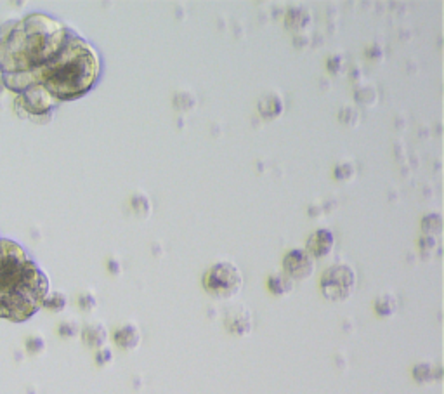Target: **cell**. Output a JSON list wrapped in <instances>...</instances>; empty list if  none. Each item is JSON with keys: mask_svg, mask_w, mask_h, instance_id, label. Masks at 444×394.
Here are the masks:
<instances>
[{"mask_svg": "<svg viewBox=\"0 0 444 394\" xmlns=\"http://www.w3.org/2000/svg\"><path fill=\"white\" fill-rule=\"evenodd\" d=\"M99 56L82 37L72 31L61 51L42 68L30 73L2 75L3 86L19 94L31 84H40L56 101H73L85 96L99 79Z\"/></svg>", "mask_w": 444, "mask_h": 394, "instance_id": "6da1fadb", "label": "cell"}, {"mask_svg": "<svg viewBox=\"0 0 444 394\" xmlns=\"http://www.w3.org/2000/svg\"><path fill=\"white\" fill-rule=\"evenodd\" d=\"M72 30L47 14L33 13L0 28V75L30 73L47 65Z\"/></svg>", "mask_w": 444, "mask_h": 394, "instance_id": "7a4b0ae2", "label": "cell"}, {"mask_svg": "<svg viewBox=\"0 0 444 394\" xmlns=\"http://www.w3.org/2000/svg\"><path fill=\"white\" fill-rule=\"evenodd\" d=\"M49 278L16 242L0 238V318L23 323L38 313Z\"/></svg>", "mask_w": 444, "mask_h": 394, "instance_id": "3957f363", "label": "cell"}, {"mask_svg": "<svg viewBox=\"0 0 444 394\" xmlns=\"http://www.w3.org/2000/svg\"><path fill=\"white\" fill-rule=\"evenodd\" d=\"M58 101L52 97V94L40 84H31L23 93H19L14 101V110L21 118H28L38 124L51 122Z\"/></svg>", "mask_w": 444, "mask_h": 394, "instance_id": "277c9868", "label": "cell"}, {"mask_svg": "<svg viewBox=\"0 0 444 394\" xmlns=\"http://www.w3.org/2000/svg\"><path fill=\"white\" fill-rule=\"evenodd\" d=\"M204 288L215 299L229 301L243 288V274L234 262L221 261L208 267L204 274Z\"/></svg>", "mask_w": 444, "mask_h": 394, "instance_id": "5b68a950", "label": "cell"}, {"mask_svg": "<svg viewBox=\"0 0 444 394\" xmlns=\"http://www.w3.org/2000/svg\"><path fill=\"white\" fill-rule=\"evenodd\" d=\"M358 276L349 264L330 266L321 276V294L331 302H344L354 294Z\"/></svg>", "mask_w": 444, "mask_h": 394, "instance_id": "8992f818", "label": "cell"}, {"mask_svg": "<svg viewBox=\"0 0 444 394\" xmlns=\"http://www.w3.org/2000/svg\"><path fill=\"white\" fill-rule=\"evenodd\" d=\"M316 269V261L306 249H293L286 252L283 259V273L293 281H302L313 276Z\"/></svg>", "mask_w": 444, "mask_h": 394, "instance_id": "52a82bcc", "label": "cell"}, {"mask_svg": "<svg viewBox=\"0 0 444 394\" xmlns=\"http://www.w3.org/2000/svg\"><path fill=\"white\" fill-rule=\"evenodd\" d=\"M224 323L233 336L245 337L252 332V313L245 306L233 304L226 309Z\"/></svg>", "mask_w": 444, "mask_h": 394, "instance_id": "ba28073f", "label": "cell"}, {"mask_svg": "<svg viewBox=\"0 0 444 394\" xmlns=\"http://www.w3.org/2000/svg\"><path fill=\"white\" fill-rule=\"evenodd\" d=\"M335 247V237L330 230L327 228H321V230H316L307 240V247L306 251L313 255L314 259H323L327 255H330L334 252Z\"/></svg>", "mask_w": 444, "mask_h": 394, "instance_id": "9c48e42d", "label": "cell"}, {"mask_svg": "<svg viewBox=\"0 0 444 394\" xmlns=\"http://www.w3.org/2000/svg\"><path fill=\"white\" fill-rule=\"evenodd\" d=\"M113 339L115 342H117V346L122 347V349L134 351L138 349L139 344H141L142 336L141 330H139V326L135 325V323H125L124 326H120V329L115 332Z\"/></svg>", "mask_w": 444, "mask_h": 394, "instance_id": "30bf717a", "label": "cell"}, {"mask_svg": "<svg viewBox=\"0 0 444 394\" xmlns=\"http://www.w3.org/2000/svg\"><path fill=\"white\" fill-rule=\"evenodd\" d=\"M258 113L265 120H274V118L281 117L283 111H285V103H283V97L279 94L271 93L265 94L258 100Z\"/></svg>", "mask_w": 444, "mask_h": 394, "instance_id": "8fae6325", "label": "cell"}, {"mask_svg": "<svg viewBox=\"0 0 444 394\" xmlns=\"http://www.w3.org/2000/svg\"><path fill=\"white\" fill-rule=\"evenodd\" d=\"M82 340L85 342V346L94 347V349H101L108 340L106 326L103 323H90V325L83 326Z\"/></svg>", "mask_w": 444, "mask_h": 394, "instance_id": "7c38bea8", "label": "cell"}, {"mask_svg": "<svg viewBox=\"0 0 444 394\" xmlns=\"http://www.w3.org/2000/svg\"><path fill=\"white\" fill-rule=\"evenodd\" d=\"M285 21L286 28L300 31L306 30V28L313 23V14H311V10L307 9V7H290V9L286 10Z\"/></svg>", "mask_w": 444, "mask_h": 394, "instance_id": "4fadbf2b", "label": "cell"}, {"mask_svg": "<svg viewBox=\"0 0 444 394\" xmlns=\"http://www.w3.org/2000/svg\"><path fill=\"white\" fill-rule=\"evenodd\" d=\"M293 287H295V281H293L292 278L286 276L285 273H274L268 278L269 292H271L272 295H278V297L292 294Z\"/></svg>", "mask_w": 444, "mask_h": 394, "instance_id": "5bb4252c", "label": "cell"}, {"mask_svg": "<svg viewBox=\"0 0 444 394\" xmlns=\"http://www.w3.org/2000/svg\"><path fill=\"white\" fill-rule=\"evenodd\" d=\"M131 207L135 212V216H139L141 219H148V217L151 216V200H149V196L146 195L145 191H135L134 195H132Z\"/></svg>", "mask_w": 444, "mask_h": 394, "instance_id": "9a60e30c", "label": "cell"}, {"mask_svg": "<svg viewBox=\"0 0 444 394\" xmlns=\"http://www.w3.org/2000/svg\"><path fill=\"white\" fill-rule=\"evenodd\" d=\"M375 311L377 315L382 318H389L394 316L397 311V299L394 294H382L375 301Z\"/></svg>", "mask_w": 444, "mask_h": 394, "instance_id": "2e32d148", "label": "cell"}, {"mask_svg": "<svg viewBox=\"0 0 444 394\" xmlns=\"http://www.w3.org/2000/svg\"><path fill=\"white\" fill-rule=\"evenodd\" d=\"M420 228H422V231H424V235H427V237H436V235H439L443 230L441 214H438V212L425 214L424 219H422Z\"/></svg>", "mask_w": 444, "mask_h": 394, "instance_id": "e0dca14e", "label": "cell"}, {"mask_svg": "<svg viewBox=\"0 0 444 394\" xmlns=\"http://www.w3.org/2000/svg\"><path fill=\"white\" fill-rule=\"evenodd\" d=\"M356 103L361 104V107H373L379 100V94H377V89L373 86H361L354 94Z\"/></svg>", "mask_w": 444, "mask_h": 394, "instance_id": "ac0fdd59", "label": "cell"}, {"mask_svg": "<svg viewBox=\"0 0 444 394\" xmlns=\"http://www.w3.org/2000/svg\"><path fill=\"white\" fill-rule=\"evenodd\" d=\"M68 301H66V295L61 294V292H52V294H47V297L44 299V304L42 308L49 309V311L59 313L66 308Z\"/></svg>", "mask_w": 444, "mask_h": 394, "instance_id": "d6986e66", "label": "cell"}, {"mask_svg": "<svg viewBox=\"0 0 444 394\" xmlns=\"http://www.w3.org/2000/svg\"><path fill=\"white\" fill-rule=\"evenodd\" d=\"M334 174L335 179H338V181H352L356 175L354 164H352V161H340V164H337V167H335Z\"/></svg>", "mask_w": 444, "mask_h": 394, "instance_id": "ffe728a7", "label": "cell"}, {"mask_svg": "<svg viewBox=\"0 0 444 394\" xmlns=\"http://www.w3.org/2000/svg\"><path fill=\"white\" fill-rule=\"evenodd\" d=\"M413 377L418 382H431L436 379V370L431 363H420L413 368Z\"/></svg>", "mask_w": 444, "mask_h": 394, "instance_id": "44dd1931", "label": "cell"}, {"mask_svg": "<svg viewBox=\"0 0 444 394\" xmlns=\"http://www.w3.org/2000/svg\"><path fill=\"white\" fill-rule=\"evenodd\" d=\"M338 120L349 127H356L359 124V111L354 107H344L338 111Z\"/></svg>", "mask_w": 444, "mask_h": 394, "instance_id": "7402d4cb", "label": "cell"}, {"mask_svg": "<svg viewBox=\"0 0 444 394\" xmlns=\"http://www.w3.org/2000/svg\"><path fill=\"white\" fill-rule=\"evenodd\" d=\"M174 104H176L179 110H193L195 104H197V100L193 97V94L179 93L174 97Z\"/></svg>", "mask_w": 444, "mask_h": 394, "instance_id": "603a6c76", "label": "cell"}, {"mask_svg": "<svg viewBox=\"0 0 444 394\" xmlns=\"http://www.w3.org/2000/svg\"><path fill=\"white\" fill-rule=\"evenodd\" d=\"M44 349H45L44 337L33 336L26 340V351L30 354H40Z\"/></svg>", "mask_w": 444, "mask_h": 394, "instance_id": "cb8c5ba5", "label": "cell"}, {"mask_svg": "<svg viewBox=\"0 0 444 394\" xmlns=\"http://www.w3.org/2000/svg\"><path fill=\"white\" fill-rule=\"evenodd\" d=\"M328 70H330L334 75H340V73H344V70H345L344 56H340V54L331 56V58L328 59Z\"/></svg>", "mask_w": 444, "mask_h": 394, "instance_id": "d4e9b609", "label": "cell"}, {"mask_svg": "<svg viewBox=\"0 0 444 394\" xmlns=\"http://www.w3.org/2000/svg\"><path fill=\"white\" fill-rule=\"evenodd\" d=\"M79 306L80 309H83V311H94L97 306V299L94 297V294L87 292V294H82L79 297Z\"/></svg>", "mask_w": 444, "mask_h": 394, "instance_id": "484cf974", "label": "cell"}, {"mask_svg": "<svg viewBox=\"0 0 444 394\" xmlns=\"http://www.w3.org/2000/svg\"><path fill=\"white\" fill-rule=\"evenodd\" d=\"M418 245H420L422 254L429 255L436 247H438V242H436V237H427V235H424V237L418 240Z\"/></svg>", "mask_w": 444, "mask_h": 394, "instance_id": "4316f807", "label": "cell"}, {"mask_svg": "<svg viewBox=\"0 0 444 394\" xmlns=\"http://www.w3.org/2000/svg\"><path fill=\"white\" fill-rule=\"evenodd\" d=\"M79 332L80 329L75 322H65L59 325V336L61 337H75Z\"/></svg>", "mask_w": 444, "mask_h": 394, "instance_id": "83f0119b", "label": "cell"}, {"mask_svg": "<svg viewBox=\"0 0 444 394\" xmlns=\"http://www.w3.org/2000/svg\"><path fill=\"white\" fill-rule=\"evenodd\" d=\"M96 361H97V365L104 367V365H108L113 361V353H111L108 347H101V349L97 351V354H96Z\"/></svg>", "mask_w": 444, "mask_h": 394, "instance_id": "f1b7e54d", "label": "cell"}, {"mask_svg": "<svg viewBox=\"0 0 444 394\" xmlns=\"http://www.w3.org/2000/svg\"><path fill=\"white\" fill-rule=\"evenodd\" d=\"M108 267H110V271L113 274H120L122 273V264L117 261V259H111L110 262H108Z\"/></svg>", "mask_w": 444, "mask_h": 394, "instance_id": "f546056e", "label": "cell"}]
</instances>
